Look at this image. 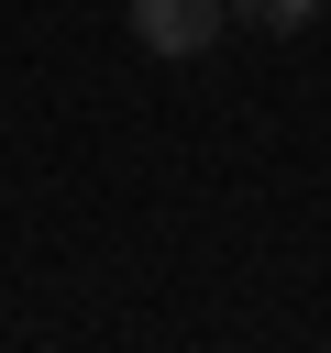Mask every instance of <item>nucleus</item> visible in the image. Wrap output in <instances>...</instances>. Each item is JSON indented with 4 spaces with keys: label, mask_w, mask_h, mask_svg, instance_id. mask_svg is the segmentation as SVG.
I'll list each match as a JSON object with an SVG mask.
<instances>
[{
    "label": "nucleus",
    "mask_w": 331,
    "mask_h": 353,
    "mask_svg": "<svg viewBox=\"0 0 331 353\" xmlns=\"http://www.w3.org/2000/svg\"><path fill=\"white\" fill-rule=\"evenodd\" d=\"M221 22H232V0H132V44H143V55H166V66L210 55V44H221Z\"/></svg>",
    "instance_id": "1"
},
{
    "label": "nucleus",
    "mask_w": 331,
    "mask_h": 353,
    "mask_svg": "<svg viewBox=\"0 0 331 353\" xmlns=\"http://www.w3.org/2000/svg\"><path fill=\"white\" fill-rule=\"evenodd\" d=\"M254 33H298V22H320V0H232Z\"/></svg>",
    "instance_id": "2"
}]
</instances>
